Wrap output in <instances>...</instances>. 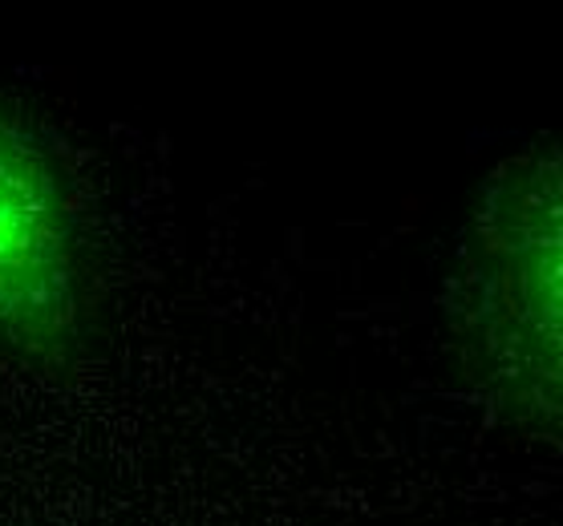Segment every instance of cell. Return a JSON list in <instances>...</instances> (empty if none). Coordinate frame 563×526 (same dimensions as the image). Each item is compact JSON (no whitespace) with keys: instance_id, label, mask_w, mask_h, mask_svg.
I'll return each mask as SVG.
<instances>
[{"instance_id":"6da1fadb","label":"cell","mask_w":563,"mask_h":526,"mask_svg":"<svg viewBox=\"0 0 563 526\" xmlns=\"http://www.w3.org/2000/svg\"><path fill=\"white\" fill-rule=\"evenodd\" d=\"M450 340L474 401L503 429L560 441L563 158L527 142L490 170L450 280Z\"/></svg>"},{"instance_id":"7a4b0ae2","label":"cell","mask_w":563,"mask_h":526,"mask_svg":"<svg viewBox=\"0 0 563 526\" xmlns=\"http://www.w3.org/2000/svg\"><path fill=\"white\" fill-rule=\"evenodd\" d=\"M90 268L49 146L0 105V352L57 372L90 336Z\"/></svg>"}]
</instances>
